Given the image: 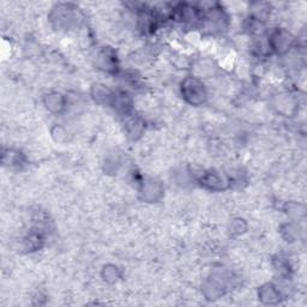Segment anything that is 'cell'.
I'll return each mask as SVG.
<instances>
[{"instance_id": "obj_1", "label": "cell", "mask_w": 307, "mask_h": 307, "mask_svg": "<svg viewBox=\"0 0 307 307\" xmlns=\"http://www.w3.org/2000/svg\"><path fill=\"white\" fill-rule=\"evenodd\" d=\"M181 93L186 101L191 103V105H201L206 99V90L204 84L199 79L193 78V77L186 78L182 82Z\"/></svg>"}, {"instance_id": "obj_2", "label": "cell", "mask_w": 307, "mask_h": 307, "mask_svg": "<svg viewBox=\"0 0 307 307\" xmlns=\"http://www.w3.org/2000/svg\"><path fill=\"white\" fill-rule=\"evenodd\" d=\"M227 182L228 180L220 172H209L202 175L201 183L204 185L206 189L212 190V191H220V190H225L227 188Z\"/></svg>"}, {"instance_id": "obj_3", "label": "cell", "mask_w": 307, "mask_h": 307, "mask_svg": "<svg viewBox=\"0 0 307 307\" xmlns=\"http://www.w3.org/2000/svg\"><path fill=\"white\" fill-rule=\"evenodd\" d=\"M270 41H271L272 49H276L278 52H283L288 47H290L292 38H290V35L287 34L286 32H279L278 30L275 34H272Z\"/></svg>"}, {"instance_id": "obj_4", "label": "cell", "mask_w": 307, "mask_h": 307, "mask_svg": "<svg viewBox=\"0 0 307 307\" xmlns=\"http://www.w3.org/2000/svg\"><path fill=\"white\" fill-rule=\"evenodd\" d=\"M45 105L48 108V111L53 113H60L65 107V100L58 93H52V94L46 96Z\"/></svg>"}, {"instance_id": "obj_5", "label": "cell", "mask_w": 307, "mask_h": 307, "mask_svg": "<svg viewBox=\"0 0 307 307\" xmlns=\"http://www.w3.org/2000/svg\"><path fill=\"white\" fill-rule=\"evenodd\" d=\"M141 192L143 193V198H145L146 201L152 202L158 198V195L161 192V189H160V186L155 181L150 180V181H145L143 183Z\"/></svg>"}, {"instance_id": "obj_6", "label": "cell", "mask_w": 307, "mask_h": 307, "mask_svg": "<svg viewBox=\"0 0 307 307\" xmlns=\"http://www.w3.org/2000/svg\"><path fill=\"white\" fill-rule=\"evenodd\" d=\"M259 295H260V298H262L263 300H265V301L269 303L275 302V300H278L280 296L278 289H276L275 287L271 285H266L265 287H262Z\"/></svg>"}, {"instance_id": "obj_7", "label": "cell", "mask_w": 307, "mask_h": 307, "mask_svg": "<svg viewBox=\"0 0 307 307\" xmlns=\"http://www.w3.org/2000/svg\"><path fill=\"white\" fill-rule=\"evenodd\" d=\"M105 271H106L105 278L108 280V281H114V280H116L119 278L118 270H116L115 266H107V269L105 270Z\"/></svg>"}]
</instances>
